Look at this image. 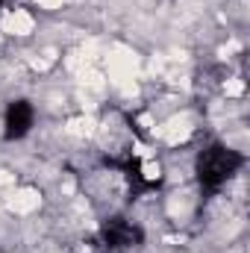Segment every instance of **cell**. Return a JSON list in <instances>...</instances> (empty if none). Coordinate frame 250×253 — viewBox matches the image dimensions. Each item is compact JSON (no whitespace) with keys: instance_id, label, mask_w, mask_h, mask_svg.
<instances>
[{"instance_id":"6da1fadb","label":"cell","mask_w":250,"mask_h":253,"mask_svg":"<svg viewBox=\"0 0 250 253\" xmlns=\"http://www.w3.org/2000/svg\"><path fill=\"white\" fill-rule=\"evenodd\" d=\"M242 165H245V156L239 150L227 144H209L197 156V180L206 191H218L221 186H227L233 174H239Z\"/></svg>"},{"instance_id":"7a4b0ae2","label":"cell","mask_w":250,"mask_h":253,"mask_svg":"<svg viewBox=\"0 0 250 253\" xmlns=\"http://www.w3.org/2000/svg\"><path fill=\"white\" fill-rule=\"evenodd\" d=\"M141 239H144L141 227L132 224V221H126V218H112V221H106L103 230H100V245L109 253L132 251V248L141 245Z\"/></svg>"},{"instance_id":"3957f363","label":"cell","mask_w":250,"mask_h":253,"mask_svg":"<svg viewBox=\"0 0 250 253\" xmlns=\"http://www.w3.org/2000/svg\"><path fill=\"white\" fill-rule=\"evenodd\" d=\"M36 124V109L30 100H12L6 106V115H3V135L9 141H18L24 138Z\"/></svg>"}]
</instances>
